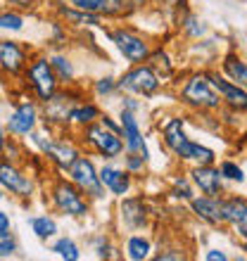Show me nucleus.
Instances as JSON below:
<instances>
[{"mask_svg":"<svg viewBox=\"0 0 247 261\" xmlns=\"http://www.w3.org/2000/svg\"><path fill=\"white\" fill-rule=\"evenodd\" d=\"M119 124H121V138H124V150L126 152H138L143 154L145 162L150 159V150L145 145L143 130H140V124L136 119V112L121 110L119 112Z\"/></svg>","mask_w":247,"mask_h":261,"instance_id":"f8f14e48","label":"nucleus"},{"mask_svg":"<svg viewBox=\"0 0 247 261\" xmlns=\"http://www.w3.org/2000/svg\"><path fill=\"white\" fill-rule=\"evenodd\" d=\"M124 7L129 10V12H136V10H140V7H145L150 0H121Z\"/></svg>","mask_w":247,"mask_h":261,"instance_id":"58836bf2","label":"nucleus"},{"mask_svg":"<svg viewBox=\"0 0 247 261\" xmlns=\"http://www.w3.org/2000/svg\"><path fill=\"white\" fill-rule=\"evenodd\" d=\"M27 64H29V53L21 43L0 41V74L17 79V76L24 74Z\"/></svg>","mask_w":247,"mask_h":261,"instance_id":"ddd939ff","label":"nucleus"},{"mask_svg":"<svg viewBox=\"0 0 247 261\" xmlns=\"http://www.w3.org/2000/svg\"><path fill=\"white\" fill-rule=\"evenodd\" d=\"M69 5L79 7L83 12H90V14H97V17H124V14H129V10L124 7L121 0H69Z\"/></svg>","mask_w":247,"mask_h":261,"instance_id":"a211bd4d","label":"nucleus"},{"mask_svg":"<svg viewBox=\"0 0 247 261\" xmlns=\"http://www.w3.org/2000/svg\"><path fill=\"white\" fill-rule=\"evenodd\" d=\"M57 14L67 21L69 27H76V29H93V27H100V24H103V17L83 12V10H79V7H74V5H60L57 7Z\"/></svg>","mask_w":247,"mask_h":261,"instance_id":"4be33fe9","label":"nucleus"},{"mask_svg":"<svg viewBox=\"0 0 247 261\" xmlns=\"http://www.w3.org/2000/svg\"><path fill=\"white\" fill-rule=\"evenodd\" d=\"M0 199H5V190H3V186H0Z\"/></svg>","mask_w":247,"mask_h":261,"instance_id":"c03bdc74","label":"nucleus"},{"mask_svg":"<svg viewBox=\"0 0 247 261\" xmlns=\"http://www.w3.org/2000/svg\"><path fill=\"white\" fill-rule=\"evenodd\" d=\"M10 228H12V221H10V214L0 212V233H3V230H10Z\"/></svg>","mask_w":247,"mask_h":261,"instance_id":"79ce46f5","label":"nucleus"},{"mask_svg":"<svg viewBox=\"0 0 247 261\" xmlns=\"http://www.w3.org/2000/svg\"><path fill=\"white\" fill-rule=\"evenodd\" d=\"M190 206L200 219L207 221V223H212V226H216V223H226V221H224V202L216 199V197H212V195L192 197Z\"/></svg>","mask_w":247,"mask_h":261,"instance_id":"6ab92c4d","label":"nucleus"},{"mask_svg":"<svg viewBox=\"0 0 247 261\" xmlns=\"http://www.w3.org/2000/svg\"><path fill=\"white\" fill-rule=\"evenodd\" d=\"M5 145H7V130L3 126V121H0V157L5 154Z\"/></svg>","mask_w":247,"mask_h":261,"instance_id":"37998d69","label":"nucleus"},{"mask_svg":"<svg viewBox=\"0 0 247 261\" xmlns=\"http://www.w3.org/2000/svg\"><path fill=\"white\" fill-rule=\"evenodd\" d=\"M124 164H126V171L133 176V173H140L145 166V157L143 154H138V152H126V157H124Z\"/></svg>","mask_w":247,"mask_h":261,"instance_id":"473e14b6","label":"nucleus"},{"mask_svg":"<svg viewBox=\"0 0 247 261\" xmlns=\"http://www.w3.org/2000/svg\"><path fill=\"white\" fill-rule=\"evenodd\" d=\"M93 93L97 97H110L117 93V79L114 76H100L95 83H93Z\"/></svg>","mask_w":247,"mask_h":261,"instance_id":"7c9ffc66","label":"nucleus"},{"mask_svg":"<svg viewBox=\"0 0 247 261\" xmlns=\"http://www.w3.org/2000/svg\"><path fill=\"white\" fill-rule=\"evenodd\" d=\"M95 254L97 259H117V249L112 247V242L105 238V235H100V238H95Z\"/></svg>","mask_w":247,"mask_h":261,"instance_id":"2f4dec72","label":"nucleus"},{"mask_svg":"<svg viewBox=\"0 0 247 261\" xmlns=\"http://www.w3.org/2000/svg\"><path fill=\"white\" fill-rule=\"evenodd\" d=\"M185 29H188V34H192V36H200L205 31V27H197V19H195V17H188V19H185Z\"/></svg>","mask_w":247,"mask_h":261,"instance_id":"4c0bfd02","label":"nucleus"},{"mask_svg":"<svg viewBox=\"0 0 247 261\" xmlns=\"http://www.w3.org/2000/svg\"><path fill=\"white\" fill-rule=\"evenodd\" d=\"M3 3L14 7V10H34L38 5V0H3Z\"/></svg>","mask_w":247,"mask_h":261,"instance_id":"c9c22d12","label":"nucleus"},{"mask_svg":"<svg viewBox=\"0 0 247 261\" xmlns=\"http://www.w3.org/2000/svg\"><path fill=\"white\" fill-rule=\"evenodd\" d=\"M50 67H53V71H55L57 81H60V86H71L74 83V64H71V60H69L67 55H62V53H55V55H50Z\"/></svg>","mask_w":247,"mask_h":261,"instance_id":"a878e982","label":"nucleus"},{"mask_svg":"<svg viewBox=\"0 0 247 261\" xmlns=\"http://www.w3.org/2000/svg\"><path fill=\"white\" fill-rule=\"evenodd\" d=\"M0 3H3V0H0Z\"/></svg>","mask_w":247,"mask_h":261,"instance_id":"49530a36","label":"nucleus"},{"mask_svg":"<svg viewBox=\"0 0 247 261\" xmlns=\"http://www.w3.org/2000/svg\"><path fill=\"white\" fill-rule=\"evenodd\" d=\"M162 136H164L166 147L181 159H190V162H197V164H214V159H216L209 147L192 143L190 138L185 136L181 119H169L164 128H162Z\"/></svg>","mask_w":247,"mask_h":261,"instance_id":"f257e3e1","label":"nucleus"},{"mask_svg":"<svg viewBox=\"0 0 247 261\" xmlns=\"http://www.w3.org/2000/svg\"><path fill=\"white\" fill-rule=\"evenodd\" d=\"M209 81H212V86L221 95V100H226L233 110H247V90L242 88V86H238V83H233L231 79L219 76V74H212Z\"/></svg>","mask_w":247,"mask_h":261,"instance_id":"f3484780","label":"nucleus"},{"mask_svg":"<svg viewBox=\"0 0 247 261\" xmlns=\"http://www.w3.org/2000/svg\"><path fill=\"white\" fill-rule=\"evenodd\" d=\"M50 204L57 214L69 219H86L90 214V199L69 178H55L50 186Z\"/></svg>","mask_w":247,"mask_h":261,"instance_id":"f03ea898","label":"nucleus"},{"mask_svg":"<svg viewBox=\"0 0 247 261\" xmlns=\"http://www.w3.org/2000/svg\"><path fill=\"white\" fill-rule=\"evenodd\" d=\"M27 19H24V14L19 10H14V7H5V10H0V31H7V34H19L21 29H24Z\"/></svg>","mask_w":247,"mask_h":261,"instance_id":"cd10ccee","label":"nucleus"},{"mask_svg":"<svg viewBox=\"0 0 247 261\" xmlns=\"http://www.w3.org/2000/svg\"><path fill=\"white\" fill-rule=\"evenodd\" d=\"M97 178L103 183V188L110 195H117V197H124L129 195L133 180H131V173L126 169H119L114 164H103L97 169Z\"/></svg>","mask_w":247,"mask_h":261,"instance_id":"2eb2a0df","label":"nucleus"},{"mask_svg":"<svg viewBox=\"0 0 247 261\" xmlns=\"http://www.w3.org/2000/svg\"><path fill=\"white\" fill-rule=\"evenodd\" d=\"M41 152L45 154L48 162H53V164L60 169V171H67V166L81 154L79 147H76L71 140H67V138H48L45 145L41 147Z\"/></svg>","mask_w":247,"mask_h":261,"instance_id":"4468645a","label":"nucleus"},{"mask_svg":"<svg viewBox=\"0 0 247 261\" xmlns=\"http://www.w3.org/2000/svg\"><path fill=\"white\" fill-rule=\"evenodd\" d=\"M119 214H121V223L129 230H138V228L147 226V204L143 197H121Z\"/></svg>","mask_w":247,"mask_h":261,"instance_id":"dca6fc26","label":"nucleus"},{"mask_svg":"<svg viewBox=\"0 0 247 261\" xmlns=\"http://www.w3.org/2000/svg\"><path fill=\"white\" fill-rule=\"evenodd\" d=\"M207 261H226L228 256L224 254V252H221V249H209V252H207V256H205Z\"/></svg>","mask_w":247,"mask_h":261,"instance_id":"a19ab883","label":"nucleus"},{"mask_svg":"<svg viewBox=\"0 0 247 261\" xmlns=\"http://www.w3.org/2000/svg\"><path fill=\"white\" fill-rule=\"evenodd\" d=\"M67 178L71 180L90 202L105 199L107 190H105L100 178H97V166H95V162H93V157H88V154H79V157L67 166Z\"/></svg>","mask_w":247,"mask_h":261,"instance_id":"39448f33","label":"nucleus"},{"mask_svg":"<svg viewBox=\"0 0 247 261\" xmlns=\"http://www.w3.org/2000/svg\"><path fill=\"white\" fill-rule=\"evenodd\" d=\"M174 195L181 199H192V190H190V186H188V180H183V178L174 180Z\"/></svg>","mask_w":247,"mask_h":261,"instance_id":"f704fd0d","label":"nucleus"},{"mask_svg":"<svg viewBox=\"0 0 247 261\" xmlns=\"http://www.w3.org/2000/svg\"><path fill=\"white\" fill-rule=\"evenodd\" d=\"M190 176H192V180H195V186H197L205 195L216 197V195L221 193V171H219V169H214L212 164L195 166Z\"/></svg>","mask_w":247,"mask_h":261,"instance_id":"aec40b11","label":"nucleus"},{"mask_svg":"<svg viewBox=\"0 0 247 261\" xmlns=\"http://www.w3.org/2000/svg\"><path fill=\"white\" fill-rule=\"evenodd\" d=\"M29 228L34 230V235L38 240L48 242L53 238H57L60 233V226H57V221L50 216V214H38V216H31L29 219Z\"/></svg>","mask_w":247,"mask_h":261,"instance_id":"b1692460","label":"nucleus"},{"mask_svg":"<svg viewBox=\"0 0 247 261\" xmlns=\"http://www.w3.org/2000/svg\"><path fill=\"white\" fill-rule=\"evenodd\" d=\"M183 102H188L190 107H197V110H219L221 107V95L216 93V88L212 86L209 76H192L190 81L183 86Z\"/></svg>","mask_w":247,"mask_h":261,"instance_id":"1a4fd4ad","label":"nucleus"},{"mask_svg":"<svg viewBox=\"0 0 247 261\" xmlns=\"http://www.w3.org/2000/svg\"><path fill=\"white\" fill-rule=\"evenodd\" d=\"M17 252H19V240L12 233V228L3 230L0 233V259H12V256H17Z\"/></svg>","mask_w":247,"mask_h":261,"instance_id":"c756f323","label":"nucleus"},{"mask_svg":"<svg viewBox=\"0 0 247 261\" xmlns=\"http://www.w3.org/2000/svg\"><path fill=\"white\" fill-rule=\"evenodd\" d=\"M242 249H245V252H247V240H245V245H242Z\"/></svg>","mask_w":247,"mask_h":261,"instance_id":"a18cd8bd","label":"nucleus"},{"mask_svg":"<svg viewBox=\"0 0 247 261\" xmlns=\"http://www.w3.org/2000/svg\"><path fill=\"white\" fill-rule=\"evenodd\" d=\"M38 121H41L38 105H36L34 100H29V97H21V102L14 105V110L10 112V117H7L5 130L14 138H24L38 126Z\"/></svg>","mask_w":247,"mask_h":261,"instance_id":"9d476101","label":"nucleus"},{"mask_svg":"<svg viewBox=\"0 0 247 261\" xmlns=\"http://www.w3.org/2000/svg\"><path fill=\"white\" fill-rule=\"evenodd\" d=\"M97 121H100V124L105 126V128H110V130H114V133H121V124H119V121H114V119L110 117V114H100V119H97Z\"/></svg>","mask_w":247,"mask_h":261,"instance_id":"e433bc0d","label":"nucleus"},{"mask_svg":"<svg viewBox=\"0 0 247 261\" xmlns=\"http://www.w3.org/2000/svg\"><path fill=\"white\" fill-rule=\"evenodd\" d=\"M121 110H129V112H138L140 110V102H138V100H133V97H124L121 100Z\"/></svg>","mask_w":247,"mask_h":261,"instance_id":"ea45409f","label":"nucleus"},{"mask_svg":"<svg viewBox=\"0 0 247 261\" xmlns=\"http://www.w3.org/2000/svg\"><path fill=\"white\" fill-rule=\"evenodd\" d=\"M24 79H27V88L34 93L38 102H45L48 97H53L60 88L55 71L50 67L48 55H36L29 60L27 69H24Z\"/></svg>","mask_w":247,"mask_h":261,"instance_id":"7ed1b4c3","label":"nucleus"},{"mask_svg":"<svg viewBox=\"0 0 247 261\" xmlns=\"http://www.w3.org/2000/svg\"><path fill=\"white\" fill-rule=\"evenodd\" d=\"M152 252V242L143 235H129L126 238V245H124V254L131 261H143L147 259Z\"/></svg>","mask_w":247,"mask_h":261,"instance_id":"393cba45","label":"nucleus"},{"mask_svg":"<svg viewBox=\"0 0 247 261\" xmlns=\"http://www.w3.org/2000/svg\"><path fill=\"white\" fill-rule=\"evenodd\" d=\"M0 186L3 190L19 199H31L36 193V183L14 159H0Z\"/></svg>","mask_w":247,"mask_h":261,"instance_id":"6e6552de","label":"nucleus"},{"mask_svg":"<svg viewBox=\"0 0 247 261\" xmlns=\"http://www.w3.org/2000/svg\"><path fill=\"white\" fill-rule=\"evenodd\" d=\"M162 88V79L150 64H133L129 71H124L117 79V90L138 97H152Z\"/></svg>","mask_w":247,"mask_h":261,"instance_id":"423d86ee","label":"nucleus"},{"mask_svg":"<svg viewBox=\"0 0 247 261\" xmlns=\"http://www.w3.org/2000/svg\"><path fill=\"white\" fill-rule=\"evenodd\" d=\"M50 252H53V254H57L60 259H64V261H79V259H81V249H79L76 240L67 238V235L57 238V240L50 245Z\"/></svg>","mask_w":247,"mask_h":261,"instance_id":"bb28decb","label":"nucleus"},{"mask_svg":"<svg viewBox=\"0 0 247 261\" xmlns=\"http://www.w3.org/2000/svg\"><path fill=\"white\" fill-rule=\"evenodd\" d=\"M81 140L90 152H95L97 157L107 159V162H112V159H117L124 154L121 133H114V130L105 128L100 121L88 124L86 128H81Z\"/></svg>","mask_w":247,"mask_h":261,"instance_id":"20e7f679","label":"nucleus"},{"mask_svg":"<svg viewBox=\"0 0 247 261\" xmlns=\"http://www.w3.org/2000/svg\"><path fill=\"white\" fill-rule=\"evenodd\" d=\"M219 171H221V178L238 180V183H242V180H245V173H242V169L238 164H233V162H224Z\"/></svg>","mask_w":247,"mask_h":261,"instance_id":"72a5a7b5","label":"nucleus"},{"mask_svg":"<svg viewBox=\"0 0 247 261\" xmlns=\"http://www.w3.org/2000/svg\"><path fill=\"white\" fill-rule=\"evenodd\" d=\"M79 102L74 97V93L69 90V86L64 88H57V93L53 97H48L43 102V117H45V124L50 126H67L69 124V112L71 107Z\"/></svg>","mask_w":247,"mask_h":261,"instance_id":"9b49d317","label":"nucleus"},{"mask_svg":"<svg viewBox=\"0 0 247 261\" xmlns=\"http://www.w3.org/2000/svg\"><path fill=\"white\" fill-rule=\"evenodd\" d=\"M224 221L233 223L238 235L242 240H247V202L245 199H226L224 202Z\"/></svg>","mask_w":247,"mask_h":261,"instance_id":"412c9836","label":"nucleus"},{"mask_svg":"<svg viewBox=\"0 0 247 261\" xmlns=\"http://www.w3.org/2000/svg\"><path fill=\"white\" fill-rule=\"evenodd\" d=\"M103 110L97 107L95 102H90V100H81V102H76L69 112V124L67 126H76V128H86L88 124H95L97 119H100Z\"/></svg>","mask_w":247,"mask_h":261,"instance_id":"5701e85b","label":"nucleus"},{"mask_svg":"<svg viewBox=\"0 0 247 261\" xmlns=\"http://www.w3.org/2000/svg\"><path fill=\"white\" fill-rule=\"evenodd\" d=\"M110 38L114 43V48L121 53V57L126 62L131 64H140V62H147L150 57V43L145 41L143 36L133 31L131 27H117L110 31Z\"/></svg>","mask_w":247,"mask_h":261,"instance_id":"0eeeda50","label":"nucleus"},{"mask_svg":"<svg viewBox=\"0 0 247 261\" xmlns=\"http://www.w3.org/2000/svg\"><path fill=\"white\" fill-rule=\"evenodd\" d=\"M224 69H226V74L231 76V81L242 86V88H247V64L242 62L240 57L228 55L226 62H224Z\"/></svg>","mask_w":247,"mask_h":261,"instance_id":"c85d7f7f","label":"nucleus"}]
</instances>
